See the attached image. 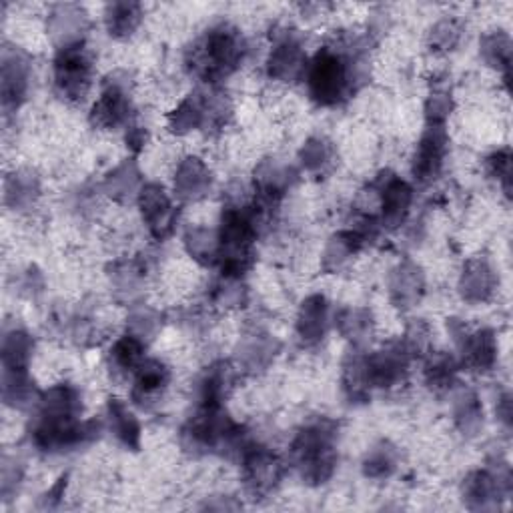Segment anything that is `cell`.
<instances>
[{
	"label": "cell",
	"mask_w": 513,
	"mask_h": 513,
	"mask_svg": "<svg viewBox=\"0 0 513 513\" xmlns=\"http://www.w3.org/2000/svg\"><path fill=\"white\" fill-rule=\"evenodd\" d=\"M365 53V41L355 35H341L319 49L303 77L309 99L323 109L347 103L363 83Z\"/></svg>",
	"instance_id": "cell-1"
},
{
	"label": "cell",
	"mask_w": 513,
	"mask_h": 513,
	"mask_svg": "<svg viewBox=\"0 0 513 513\" xmlns=\"http://www.w3.org/2000/svg\"><path fill=\"white\" fill-rule=\"evenodd\" d=\"M269 217L271 211L255 201L251 205L235 203L225 207L219 227V267L223 277L243 279L253 267L255 243Z\"/></svg>",
	"instance_id": "cell-2"
},
{
	"label": "cell",
	"mask_w": 513,
	"mask_h": 513,
	"mask_svg": "<svg viewBox=\"0 0 513 513\" xmlns=\"http://www.w3.org/2000/svg\"><path fill=\"white\" fill-rule=\"evenodd\" d=\"M249 53L243 33L233 25H217L195 43L185 57L187 71L203 83L217 85L241 69Z\"/></svg>",
	"instance_id": "cell-3"
},
{
	"label": "cell",
	"mask_w": 513,
	"mask_h": 513,
	"mask_svg": "<svg viewBox=\"0 0 513 513\" xmlns=\"http://www.w3.org/2000/svg\"><path fill=\"white\" fill-rule=\"evenodd\" d=\"M289 459L309 485L327 483L337 469V425L329 419H317L291 441Z\"/></svg>",
	"instance_id": "cell-4"
},
{
	"label": "cell",
	"mask_w": 513,
	"mask_h": 513,
	"mask_svg": "<svg viewBox=\"0 0 513 513\" xmlns=\"http://www.w3.org/2000/svg\"><path fill=\"white\" fill-rule=\"evenodd\" d=\"M95 65L85 41L57 49L53 61V85L67 103H83L93 87Z\"/></svg>",
	"instance_id": "cell-5"
},
{
	"label": "cell",
	"mask_w": 513,
	"mask_h": 513,
	"mask_svg": "<svg viewBox=\"0 0 513 513\" xmlns=\"http://www.w3.org/2000/svg\"><path fill=\"white\" fill-rule=\"evenodd\" d=\"M241 471L247 493L255 499H263L283 481L285 463L273 449L251 443L241 455Z\"/></svg>",
	"instance_id": "cell-6"
},
{
	"label": "cell",
	"mask_w": 513,
	"mask_h": 513,
	"mask_svg": "<svg viewBox=\"0 0 513 513\" xmlns=\"http://www.w3.org/2000/svg\"><path fill=\"white\" fill-rule=\"evenodd\" d=\"M511 493V473L505 463L489 465L487 469L473 471L465 477L461 495L469 509L487 511L497 509Z\"/></svg>",
	"instance_id": "cell-7"
},
{
	"label": "cell",
	"mask_w": 513,
	"mask_h": 513,
	"mask_svg": "<svg viewBox=\"0 0 513 513\" xmlns=\"http://www.w3.org/2000/svg\"><path fill=\"white\" fill-rule=\"evenodd\" d=\"M447 331L459 347L461 365L477 371L487 373L497 363V337L491 329H477L469 331L463 321L449 319Z\"/></svg>",
	"instance_id": "cell-8"
},
{
	"label": "cell",
	"mask_w": 513,
	"mask_h": 513,
	"mask_svg": "<svg viewBox=\"0 0 513 513\" xmlns=\"http://www.w3.org/2000/svg\"><path fill=\"white\" fill-rule=\"evenodd\" d=\"M133 117V99H131V87L129 81H121L115 77H111L97 103L91 109L89 121L95 129L101 131H115L125 127Z\"/></svg>",
	"instance_id": "cell-9"
},
{
	"label": "cell",
	"mask_w": 513,
	"mask_h": 513,
	"mask_svg": "<svg viewBox=\"0 0 513 513\" xmlns=\"http://www.w3.org/2000/svg\"><path fill=\"white\" fill-rule=\"evenodd\" d=\"M371 187L379 195L381 213L377 221L381 229H387V231L399 229L411 211L413 187L389 171H383Z\"/></svg>",
	"instance_id": "cell-10"
},
{
	"label": "cell",
	"mask_w": 513,
	"mask_h": 513,
	"mask_svg": "<svg viewBox=\"0 0 513 513\" xmlns=\"http://www.w3.org/2000/svg\"><path fill=\"white\" fill-rule=\"evenodd\" d=\"M411 355L403 347L401 339L385 345L379 351L365 355V373L371 391L373 389H393L407 379Z\"/></svg>",
	"instance_id": "cell-11"
},
{
	"label": "cell",
	"mask_w": 513,
	"mask_h": 513,
	"mask_svg": "<svg viewBox=\"0 0 513 513\" xmlns=\"http://www.w3.org/2000/svg\"><path fill=\"white\" fill-rule=\"evenodd\" d=\"M139 209L143 223L147 225L149 235L155 241H165L173 235L177 219H179V209L175 207L173 199L165 191V187L157 183H147L141 187L139 197H137Z\"/></svg>",
	"instance_id": "cell-12"
},
{
	"label": "cell",
	"mask_w": 513,
	"mask_h": 513,
	"mask_svg": "<svg viewBox=\"0 0 513 513\" xmlns=\"http://www.w3.org/2000/svg\"><path fill=\"white\" fill-rule=\"evenodd\" d=\"M307 53L303 49L301 39L285 29L275 35L271 53L267 57V75L279 83H295L305 77L307 69Z\"/></svg>",
	"instance_id": "cell-13"
},
{
	"label": "cell",
	"mask_w": 513,
	"mask_h": 513,
	"mask_svg": "<svg viewBox=\"0 0 513 513\" xmlns=\"http://www.w3.org/2000/svg\"><path fill=\"white\" fill-rule=\"evenodd\" d=\"M31 87V61L17 47L3 49V77H0V97L5 115L17 113L27 101Z\"/></svg>",
	"instance_id": "cell-14"
},
{
	"label": "cell",
	"mask_w": 513,
	"mask_h": 513,
	"mask_svg": "<svg viewBox=\"0 0 513 513\" xmlns=\"http://www.w3.org/2000/svg\"><path fill=\"white\" fill-rule=\"evenodd\" d=\"M449 151V137L445 127H427L411 163L413 179L421 185L433 183L445 165V157Z\"/></svg>",
	"instance_id": "cell-15"
},
{
	"label": "cell",
	"mask_w": 513,
	"mask_h": 513,
	"mask_svg": "<svg viewBox=\"0 0 513 513\" xmlns=\"http://www.w3.org/2000/svg\"><path fill=\"white\" fill-rule=\"evenodd\" d=\"M297 181V173L291 165H285L277 159H265L257 165L253 185L255 201L267 209H275L281 199L291 191Z\"/></svg>",
	"instance_id": "cell-16"
},
{
	"label": "cell",
	"mask_w": 513,
	"mask_h": 513,
	"mask_svg": "<svg viewBox=\"0 0 513 513\" xmlns=\"http://www.w3.org/2000/svg\"><path fill=\"white\" fill-rule=\"evenodd\" d=\"M175 197L183 203H197L213 189V173L209 165L199 157H185L179 161L173 177Z\"/></svg>",
	"instance_id": "cell-17"
},
{
	"label": "cell",
	"mask_w": 513,
	"mask_h": 513,
	"mask_svg": "<svg viewBox=\"0 0 513 513\" xmlns=\"http://www.w3.org/2000/svg\"><path fill=\"white\" fill-rule=\"evenodd\" d=\"M425 295V273L413 261H401L389 275V299L399 311H409Z\"/></svg>",
	"instance_id": "cell-18"
},
{
	"label": "cell",
	"mask_w": 513,
	"mask_h": 513,
	"mask_svg": "<svg viewBox=\"0 0 513 513\" xmlns=\"http://www.w3.org/2000/svg\"><path fill=\"white\" fill-rule=\"evenodd\" d=\"M83 411L81 393L71 383H57L41 391L37 399V419L45 421H75Z\"/></svg>",
	"instance_id": "cell-19"
},
{
	"label": "cell",
	"mask_w": 513,
	"mask_h": 513,
	"mask_svg": "<svg viewBox=\"0 0 513 513\" xmlns=\"http://www.w3.org/2000/svg\"><path fill=\"white\" fill-rule=\"evenodd\" d=\"M459 295L463 301L471 305L487 303L497 289V275L487 259L473 257L463 265V271L459 275L457 283Z\"/></svg>",
	"instance_id": "cell-20"
},
{
	"label": "cell",
	"mask_w": 513,
	"mask_h": 513,
	"mask_svg": "<svg viewBox=\"0 0 513 513\" xmlns=\"http://www.w3.org/2000/svg\"><path fill=\"white\" fill-rule=\"evenodd\" d=\"M133 389L131 399L143 407L149 409L153 403H157L171 383V369L159 361V359H145L143 365L133 375Z\"/></svg>",
	"instance_id": "cell-21"
},
{
	"label": "cell",
	"mask_w": 513,
	"mask_h": 513,
	"mask_svg": "<svg viewBox=\"0 0 513 513\" xmlns=\"http://www.w3.org/2000/svg\"><path fill=\"white\" fill-rule=\"evenodd\" d=\"M329 325V303L323 295L315 293L303 299L299 311H297V321H295V331L299 341L305 347H315L323 341Z\"/></svg>",
	"instance_id": "cell-22"
},
{
	"label": "cell",
	"mask_w": 513,
	"mask_h": 513,
	"mask_svg": "<svg viewBox=\"0 0 513 513\" xmlns=\"http://www.w3.org/2000/svg\"><path fill=\"white\" fill-rule=\"evenodd\" d=\"M87 27V13L77 5H59L49 15V35L59 49L85 41Z\"/></svg>",
	"instance_id": "cell-23"
},
{
	"label": "cell",
	"mask_w": 513,
	"mask_h": 513,
	"mask_svg": "<svg viewBox=\"0 0 513 513\" xmlns=\"http://www.w3.org/2000/svg\"><path fill=\"white\" fill-rule=\"evenodd\" d=\"M279 349H281V343L269 333L247 335L237 349L239 367L247 373L265 371L275 361Z\"/></svg>",
	"instance_id": "cell-24"
},
{
	"label": "cell",
	"mask_w": 513,
	"mask_h": 513,
	"mask_svg": "<svg viewBox=\"0 0 513 513\" xmlns=\"http://www.w3.org/2000/svg\"><path fill=\"white\" fill-rule=\"evenodd\" d=\"M235 371L227 361H215L199 381V405L223 407L233 387Z\"/></svg>",
	"instance_id": "cell-25"
},
{
	"label": "cell",
	"mask_w": 513,
	"mask_h": 513,
	"mask_svg": "<svg viewBox=\"0 0 513 513\" xmlns=\"http://www.w3.org/2000/svg\"><path fill=\"white\" fill-rule=\"evenodd\" d=\"M341 385L349 403L361 405L371 399V387L365 373V353L359 351V347H353L343 361Z\"/></svg>",
	"instance_id": "cell-26"
},
{
	"label": "cell",
	"mask_w": 513,
	"mask_h": 513,
	"mask_svg": "<svg viewBox=\"0 0 513 513\" xmlns=\"http://www.w3.org/2000/svg\"><path fill=\"white\" fill-rule=\"evenodd\" d=\"M369 241L357 231V229H349V231H339L335 233L329 243L325 245L323 251V259H321V267L325 273H335L341 267L347 265V261L357 255Z\"/></svg>",
	"instance_id": "cell-27"
},
{
	"label": "cell",
	"mask_w": 513,
	"mask_h": 513,
	"mask_svg": "<svg viewBox=\"0 0 513 513\" xmlns=\"http://www.w3.org/2000/svg\"><path fill=\"white\" fill-rule=\"evenodd\" d=\"M167 129L177 137H185L193 131L205 129V97H203V93H193V95L185 97L169 113Z\"/></svg>",
	"instance_id": "cell-28"
},
{
	"label": "cell",
	"mask_w": 513,
	"mask_h": 513,
	"mask_svg": "<svg viewBox=\"0 0 513 513\" xmlns=\"http://www.w3.org/2000/svg\"><path fill=\"white\" fill-rule=\"evenodd\" d=\"M41 197V181L33 171L21 169L5 181V203L9 209L25 211L31 209Z\"/></svg>",
	"instance_id": "cell-29"
},
{
	"label": "cell",
	"mask_w": 513,
	"mask_h": 513,
	"mask_svg": "<svg viewBox=\"0 0 513 513\" xmlns=\"http://www.w3.org/2000/svg\"><path fill=\"white\" fill-rule=\"evenodd\" d=\"M147 271H149V263L143 257L121 259L109 267V279H111L113 289L121 297L131 299L141 291V287L147 279Z\"/></svg>",
	"instance_id": "cell-30"
},
{
	"label": "cell",
	"mask_w": 513,
	"mask_h": 513,
	"mask_svg": "<svg viewBox=\"0 0 513 513\" xmlns=\"http://www.w3.org/2000/svg\"><path fill=\"white\" fill-rule=\"evenodd\" d=\"M335 325L343 339L361 349L373 335L375 319L373 313L365 307H345L335 315Z\"/></svg>",
	"instance_id": "cell-31"
},
{
	"label": "cell",
	"mask_w": 513,
	"mask_h": 513,
	"mask_svg": "<svg viewBox=\"0 0 513 513\" xmlns=\"http://www.w3.org/2000/svg\"><path fill=\"white\" fill-rule=\"evenodd\" d=\"M107 415H109V427L123 443L127 449L139 451L141 449V423L135 417V413L127 407L125 401L121 399H109L107 405Z\"/></svg>",
	"instance_id": "cell-32"
},
{
	"label": "cell",
	"mask_w": 513,
	"mask_h": 513,
	"mask_svg": "<svg viewBox=\"0 0 513 513\" xmlns=\"http://www.w3.org/2000/svg\"><path fill=\"white\" fill-rule=\"evenodd\" d=\"M147 343L131 333L121 335L111 351H109V367L119 375H135V371L143 365Z\"/></svg>",
	"instance_id": "cell-33"
},
{
	"label": "cell",
	"mask_w": 513,
	"mask_h": 513,
	"mask_svg": "<svg viewBox=\"0 0 513 513\" xmlns=\"http://www.w3.org/2000/svg\"><path fill=\"white\" fill-rule=\"evenodd\" d=\"M143 23V7L139 3H111L105 9V25L113 39L125 41L135 35V31Z\"/></svg>",
	"instance_id": "cell-34"
},
{
	"label": "cell",
	"mask_w": 513,
	"mask_h": 513,
	"mask_svg": "<svg viewBox=\"0 0 513 513\" xmlns=\"http://www.w3.org/2000/svg\"><path fill=\"white\" fill-rule=\"evenodd\" d=\"M183 245L195 263L203 267L219 265V231L201 225L189 227L183 237Z\"/></svg>",
	"instance_id": "cell-35"
},
{
	"label": "cell",
	"mask_w": 513,
	"mask_h": 513,
	"mask_svg": "<svg viewBox=\"0 0 513 513\" xmlns=\"http://www.w3.org/2000/svg\"><path fill=\"white\" fill-rule=\"evenodd\" d=\"M143 183H141V171L135 161H123L119 167H115L103 183V191L119 203H125L133 197H139Z\"/></svg>",
	"instance_id": "cell-36"
},
{
	"label": "cell",
	"mask_w": 513,
	"mask_h": 513,
	"mask_svg": "<svg viewBox=\"0 0 513 513\" xmlns=\"http://www.w3.org/2000/svg\"><path fill=\"white\" fill-rule=\"evenodd\" d=\"M457 371H459V361L451 353H445V351L429 353L423 369L425 385L433 393H447L457 381Z\"/></svg>",
	"instance_id": "cell-37"
},
{
	"label": "cell",
	"mask_w": 513,
	"mask_h": 513,
	"mask_svg": "<svg viewBox=\"0 0 513 513\" xmlns=\"http://www.w3.org/2000/svg\"><path fill=\"white\" fill-rule=\"evenodd\" d=\"M3 371H29L35 339L23 329H11L3 337Z\"/></svg>",
	"instance_id": "cell-38"
},
{
	"label": "cell",
	"mask_w": 513,
	"mask_h": 513,
	"mask_svg": "<svg viewBox=\"0 0 513 513\" xmlns=\"http://www.w3.org/2000/svg\"><path fill=\"white\" fill-rule=\"evenodd\" d=\"M453 423L465 437H475L483 427V407L475 391L463 389L453 401Z\"/></svg>",
	"instance_id": "cell-39"
},
{
	"label": "cell",
	"mask_w": 513,
	"mask_h": 513,
	"mask_svg": "<svg viewBox=\"0 0 513 513\" xmlns=\"http://www.w3.org/2000/svg\"><path fill=\"white\" fill-rule=\"evenodd\" d=\"M479 55L485 61L487 67L499 71L505 79L509 81V71H511V39L503 31H491L485 33L479 41Z\"/></svg>",
	"instance_id": "cell-40"
},
{
	"label": "cell",
	"mask_w": 513,
	"mask_h": 513,
	"mask_svg": "<svg viewBox=\"0 0 513 513\" xmlns=\"http://www.w3.org/2000/svg\"><path fill=\"white\" fill-rule=\"evenodd\" d=\"M39 391L29 371H3V399L13 409H25L37 403Z\"/></svg>",
	"instance_id": "cell-41"
},
{
	"label": "cell",
	"mask_w": 513,
	"mask_h": 513,
	"mask_svg": "<svg viewBox=\"0 0 513 513\" xmlns=\"http://www.w3.org/2000/svg\"><path fill=\"white\" fill-rule=\"evenodd\" d=\"M397 463H399L397 447L389 441H379L365 453L361 469H363V475L367 479L381 481V479H387L395 473Z\"/></svg>",
	"instance_id": "cell-42"
},
{
	"label": "cell",
	"mask_w": 513,
	"mask_h": 513,
	"mask_svg": "<svg viewBox=\"0 0 513 513\" xmlns=\"http://www.w3.org/2000/svg\"><path fill=\"white\" fill-rule=\"evenodd\" d=\"M333 159H335L333 143L325 137H311L299 151V163L311 175L325 173L333 165Z\"/></svg>",
	"instance_id": "cell-43"
},
{
	"label": "cell",
	"mask_w": 513,
	"mask_h": 513,
	"mask_svg": "<svg viewBox=\"0 0 513 513\" xmlns=\"http://www.w3.org/2000/svg\"><path fill=\"white\" fill-rule=\"evenodd\" d=\"M461 35H463V27L457 19H453V17L441 19L429 31V37H427L429 51L435 55H447V53L455 51V47L461 41Z\"/></svg>",
	"instance_id": "cell-44"
},
{
	"label": "cell",
	"mask_w": 513,
	"mask_h": 513,
	"mask_svg": "<svg viewBox=\"0 0 513 513\" xmlns=\"http://www.w3.org/2000/svg\"><path fill=\"white\" fill-rule=\"evenodd\" d=\"M211 301L223 309H239L249 301V291L237 277H223L213 285Z\"/></svg>",
	"instance_id": "cell-45"
},
{
	"label": "cell",
	"mask_w": 513,
	"mask_h": 513,
	"mask_svg": "<svg viewBox=\"0 0 513 513\" xmlns=\"http://www.w3.org/2000/svg\"><path fill=\"white\" fill-rule=\"evenodd\" d=\"M161 325H163V321H161L159 311H155L153 307H147V305H139L129 313L127 333H131L147 343L149 339H153L159 333Z\"/></svg>",
	"instance_id": "cell-46"
},
{
	"label": "cell",
	"mask_w": 513,
	"mask_h": 513,
	"mask_svg": "<svg viewBox=\"0 0 513 513\" xmlns=\"http://www.w3.org/2000/svg\"><path fill=\"white\" fill-rule=\"evenodd\" d=\"M453 111L451 93L445 89H435L425 101V123L427 127H445Z\"/></svg>",
	"instance_id": "cell-47"
},
{
	"label": "cell",
	"mask_w": 513,
	"mask_h": 513,
	"mask_svg": "<svg viewBox=\"0 0 513 513\" xmlns=\"http://www.w3.org/2000/svg\"><path fill=\"white\" fill-rule=\"evenodd\" d=\"M403 347L407 349V353L411 355V359H421L427 357L431 351V329L427 323L423 321H413L405 335L401 337Z\"/></svg>",
	"instance_id": "cell-48"
},
{
	"label": "cell",
	"mask_w": 513,
	"mask_h": 513,
	"mask_svg": "<svg viewBox=\"0 0 513 513\" xmlns=\"http://www.w3.org/2000/svg\"><path fill=\"white\" fill-rule=\"evenodd\" d=\"M485 169H487L489 177H493L501 185L505 197H509L511 195V153H509V149H501V151H495L493 155H489L485 159Z\"/></svg>",
	"instance_id": "cell-49"
},
{
	"label": "cell",
	"mask_w": 513,
	"mask_h": 513,
	"mask_svg": "<svg viewBox=\"0 0 513 513\" xmlns=\"http://www.w3.org/2000/svg\"><path fill=\"white\" fill-rule=\"evenodd\" d=\"M23 479V465L17 459L5 457L3 463V497L9 499L21 485Z\"/></svg>",
	"instance_id": "cell-50"
},
{
	"label": "cell",
	"mask_w": 513,
	"mask_h": 513,
	"mask_svg": "<svg viewBox=\"0 0 513 513\" xmlns=\"http://www.w3.org/2000/svg\"><path fill=\"white\" fill-rule=\"evenodd\" d=\"M67 483H69V475H63L57 479V483L43 495V507L47 509H53L61 503V499L65 497V489H67Z\"/></svg>",
	"instance_id": "cell-51"
},
{
	"label": "cell",
	"mask_w": 513,
	"mask_h": 513,
	"mask_svg": "<svg viewBox=\"0 0 513 513\" xmlns=\"http://www.w3.org/2000/svg\"><path fill=\"white\" fill-rule=\"evenodd\" d=\"M147 141H149V133L143 127H129V131H127L129 151H133L135 155L141 153L147 147Z\"/></svg>",
	"instance_id": "cell-52"
},
{
	"label": "cell",
	"mask_w": 513,
	"mask_h": 513,
	"mask_svg": "<svg viewBox=\"0 0 513 513\" xmlns=\"http://www.w3.org/2000/svg\"><path fill=\"white\" fill-rule=\"evenodd\" d=\"M495 411H497L499 421L509 429V427H511V397H509V393H505V395L499 397Z\"/></svg>",
	"instance_id": "cell-53"
}]
</instances>
